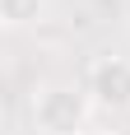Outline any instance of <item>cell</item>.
Here are the masks:
<instances>
[{
  "mask_svg": "<svg viewBox=\"0 0 130 135\" xmlns=\"http://www.w3.org/2000/svg\"><path fill=\"white\" fill-rule=\"evenodd\" d=\"M84 135H116V131H84Z\"/></svg>",
  "mask_w": 130,
  "mask_h": 135,
  "instance_id": "277c9868",
  "label": "cell"
},
{
  "mask_svg": "<svg viewBox=\"0 0 130 135\" xmlns=\"http://www.w3.org/2000/svg\"><path fill=\"white\" fill-rule=\"evenodd\" d=\"M42 9V0H0V19H5V28H23L33 23Z\"/></svg>",
  "mask_w": 130,
  "mask_h": 135,
  "instance_id": "3957f363",
  "label": "cell"
},
{
  "mask_svg": "<svg viewBox=\"0 0 130 135\" xmlns=\"http://www.w3.org/2000/svg\"><path fill=\"white\" fill-rule=\"evenodd\" d=\"M88 93L74 84H37L28 98V121L37 135H84L88 131Z\"/></svg>",
  "mask_w": 130,
  "mask_h": 135,
  "instance_id": "6da1fadb",
  "label": "cell"
},
{
  "mask_svg": "<svg viewBox=\"0 0 130 135\" xmlns=\"http://www.w3.org/2000/svg\"><path fill=\"white\" fill-rule=\"evenodd\" d=\"M88 98L107 112H130V56H93L88 61Z\"/></svg>",
  "mask_w": 130,
  "mask_h": 135,
  "instance_id": "7a4b0ae2",
  "label": "cell"
}]
</instances>
